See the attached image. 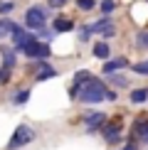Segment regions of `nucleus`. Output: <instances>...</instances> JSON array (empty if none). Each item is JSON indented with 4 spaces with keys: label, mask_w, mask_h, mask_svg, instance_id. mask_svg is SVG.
<instances>
[{
    "label": "nucleus",
    "mask_w": 148,
    "mask_h": 150,
    "mask_svg": "<svg viewBox=\"0 0 148 150\" xmlns=\"http://www.w3.org/2000/svg\"><path fill=\"white\" fill-rule=\"evenodd\" d=\"M72 98H77V101H82V103H99V101H106V84H104L101 79H96V76H91L89 81H86L84 86H72Z\"/></svg>",
    "instance_id": "nucleus-1"
},
{
    "label": "nucleus",
    "mask_w": 148,
    "mask_h": 150,
    "mask_svg": "<svg viewBox=\"0 0 148 150\" xmlns=\"http://www.w3.org/2000/svg\"><path fill=\"white\" fill-rule=\"evenodd\" d=\"M17 52L25 54V57H32V59H37V62H45L47 57H52L49 45H47V42H40V40H37V35H35V40H30L27 45H22Z\"/></svg>",
    "instance_id": "nucleus-2"
},
{
    "label": "nucleus",
    "mask_w": 148,
    "mask_h": 150,
    "mask_svg": "<svg viewBox=\"0 0 148 150\" xmlns=\"http://www.w3.org/2000/svg\"><path fill=\"white\" fill-rule=\"evenodd\" d=\"M45 22H47V10L42 8V5L27 8V12H25V25H27L30 30L40 32V30H45Z\"/></svg>",
    "instance_id": "nucleus-3"
},
{
    "label": "nucleus",
    "mask_w": 148,
    "mask_h": 150,
    "mask_svg": "<svg viewBox=\"0 0 148 150\" xmlns=\"http://www.w3.org/2000/svg\"><path fill=\"white\" fill-rule=\"evenodd\" d=\"M32 140H35V130L32 128L30 126H17L15 133H12V138L8 140V150H17L22 145H27V143H32Z\"/></svg>",
    "instance_id": "nucleus-4"
},
{
    "label": "nucleus",
    "mask_w": 148,
    "mask_h": 150,
    "mask_svg": "<svg viewBox=\"0 0 148 150\" xmlns=\"http://www.w3.org/2000/svg\"><path fill=\"white\" fill-rule=\"evenodd\" d=\"M121 126H123L121 116L111 118V121H106V123L101 126V135L106 138L109 145H114V143H119V140H121Z\"/></svg>",
    "instance_id": "nucleus-5"
},
{
    "label": "nucleus",
    "mask_w": 148,
    "mask_h": 150,
    "mask_svg": "<svg viewBox=\"0 0 148 150\" xmlns=\"http://www.w3.org/2000/svg\"><path fill=\"white\" fill-rule=\"evenodd\" d=\"M104 123H106V113H101V111H89V113H84L86 133H96Z\"/></svg>",
    "instance_id": "nucleus-6"
},
{
    "label": "nucleus",
    "mask_w": 148,
    "mask_h": 150,
    "mask_svg": "<svg viewBox=\"0 0 148 150\" xmlns=\"http://www.w3.org/2000/svg\"><path fill=\"white\" fill-rule=\"evenodd\" d=\"M131 133H133L136 140H146V135H148V116H146V113H141L138 118H136Z\"/></svg>",
    "instance_id": "nucleus-7"
},
{
    "label": "nucleus",
    "mask_w": 148,
    "mask_h": 150,
    "mask_svg": "<svg viewBox=\"0 0 148 150\" xmlns=\"http://www.w3.org/2000/svg\"><path fill=\"white\" fill-rule=\"evenodd\" d=\"M30 40H35V35L25 32L20 25H12V42H15V52H17V49H20L22 45H27Z\"/></svg>",
    "instance_id": "nucleus-8"
},
{
    "label": "nucleus",
    "mask_w": 148,
    "mask_h": 150,
    "mask_svg": "<svg viewBox=\"0 0 148 150\" xmlns=\"http://www.w3.org/2000/svg\"><path fill=\"white\" fill-rule=\"evenodd\" d=\"M57 76V69H52V67L47 64V62H37V81H47V79H54Z\"/></svg>",
    "instance_id": "nucleus-9"
},
{
    "label": "nucleus",
    "mask_w": 148,
    "mask_h": 150,
    "mask_svg": "<svg viewBox=\"0 0 148 150\" xmlns=\"http://www.w3.org/2000/svg\"><path fill=\"white\" fill-rule=\"evenodd\" d=\"M52 30H54V32H72L74 22L67 15H57V17H54V22H52Z\"/></svg>",
    "instance_id": "nucleus-10"
},
{
    "label": "nucleus",
    "mask_w": 148,
    "mask_h": 150,
    "mask_svg": "<svg viewBox=\"0 0 148 150\" xmlns=\"http://www.w3.org/2000/svg\"><path fill=\"white\" fill-rule=\"evenodd\" d=\"M128 67V59L126 57H119V59H111V62H104V74H116L121 69Z\"/></svg>",
    "instance_id": "nucleus-11"
},
{
    "label": "nucleus",
    "mask_w": 148,
    "mask_h": 150,
    "mask_svg": "<svg viewBox=\"0 0 148 150\" xmlns=\"http://www.w3.org/2000/svg\"><path fill=\"white\" fill-rule=\"evenodd\" d=\"M15 57H17L15 47H12V49H8V47H3V69H8V71H12V67H15Z\"/></svg>",
    "instance_id": "nucleus-12"
},
{
    "label": "nucleus",
    "mask_w": 148,
    "mask_h": 150,
    "mask_svg": "<svg viewBox=\"0 0 148 150\" xmlns=\"http://www.w3.org/2000/svg\"><path fill=\"white\" fill-rule=\"evenodd\" d=\"M91 52H94V57H96V59H104V62H106V59H109V54H111V49H109L106 42H96V45L91 47Z\"/></svg>",
    "instance_id": "nucleus-13"
},
{
    "label": "nucleus",
    "mask_w": 148,
    "mask_h": 150,
    "mask_svg": "<svg viewBox=\"0 0 148 150\" xmlns=\"http://www.w3.org/2000/svg\"><path fill=\"white\" fill-rule=\"evenodd\" d=\"M131 101H133V103H143V101H148V89H146V86L133 89V91H131Z\"/></svg>",
    "instance_id": "nucleus-14"
},
{
    "label": "nucleus",
    "mask_w": 148,
    "mask_h": 150,
    "mask_svg": "<svg viewBox=\"0 0 148 150\" xmlns=\"http://www.w3.org/2000/svg\"><path fill=\"white\" fill-rule=\"evenodd\" d=\"M12 25H15V22H10L8 17H0V40L8 37V35H12Z\"/></svg>",
    "instance_id": "nucleus-15"
},
{
    "label": "nucleus",
    "mask_w": 148,
    "mask_h": 150,
    "mask_svg": "<svg viewBox=\"0 0 148 150\" xmlns=\"http://www.w3.org/2000/svg\"><path fill=\"white\" fill-rule=\"evenodd\" d=\"M89 79H91V71H86V69L77 71V74H74V86H84Z\"/></svg>",
    "instance_id": "nucleus-16"
},
{
    "label": "nucleus",
    "mask_w": 148,
    "mask_h": 150,
    "mask_svg": "<svg viewBox=\"0 0 148 150\" xmlns=\"http://www.w3.org/2000/svg\"><path fill=\"white\" fill-rule=\"evenodd\" d=\"M27 98H30V91L22 89V91H17L15 96H12V103H15V106H22V103H27Z\"/></svg>",
    "instance_id": "nucleus-17"
},
{
    "label": "nucleus",
    "mask_w": 148,
    "mask_h": 150,
    "mask_svg": "<svg viewBox=\"0 0 148 150\" xmlns=\"http://www.w3.org/2000/svg\"><path fill=\"white\" fill-rule=\"evenodd\" d=\"M99 8H101L104 15H111V12L116 10V0H101V3H99Z\"/></svg>",
    "instance_id": "nucleus-18"
},
{
    "label": "nucleus",
    "mask_w": 148,
    "mask_h": 150,
    "mask_svg": "<svg viewBox=\"0 0 148 150\" xmlns=\"http://www.w3.org/2000/svg\"><path fill=\"white\" fill-rule=\"evenodd\" d=\"M131 69H133L136 74H143V76H148V59H146V62H136Z\"/></svg>",
    "instance_id": "nucleus-19"
},
{
    "label": "nucleus",
    "mask_w": 148,
    "mask_h": 150,
    "mask_svg": "<svg viewBox=\"0 0 148 150\" xmlns=\"http://www.w3.org/2000/svg\"><path fill=\"white\" fill-rule=\"evenodd\" d=\"M77 8L79 10H94L96 8V0H77Z\"/></svg>",
    "instance_id": "nucleus-20"
},
{
    "label": "nucleus",
    "mask_w": 148,
    "mask_h": 150,
    "mask_svg": "<svg viewBox=\"0 0 148 150\" xmlns=\"http://www.w3.org/2000/svg\"><path fill=\"white\" fill-rule=\"evenodd\" d=\"M136 45H138V47H148V32H138V35H136Z\"/></svg>",
    "instance_id": "nucleus-21"
},
{
    "label": "nucleus",
    "mask_w": 148,
    "mask_h": 150,
    "mask_svg": "<svg viewBox=\"0 0 148 150\" xmlns=\"http://www.w3.org/2000/svg\"><path fill=\"white\" fill-rule=\"evenodd\" d=\"M91 35H94L91 25H89V27H82V32H79V40H82V42H89V37H91Z\"/></svg>",
    "instance_id": "nucleus-22"
},
{
    "label": "nucleus",
    "mask_w": 148,
    "mask_h": 150,
    "mask_svg": "<svg viewBox=\"0 0 148 150\" xmlns=\"http://www.w3.org/2000/svg\"><path fill=\"white\" fill-rule=\"evenodd\" d=\"M111 81H114V86H128V79L121 76V74L119 76H111Z\"/></svg>",
    "instance_id": "nucleus-23"
},
{
    "label": "nucleus",
    "mask_w": 148,
    "mask_h": 150,
    "mask_svg": "<svg viewBox=\"0 0 148 150\" xmlns=\"http://www.w3.org/2000/svg\"><path fill=\"white\" fill-rule=\"evenodd\" d=\"M114 35H116V27H114V25H109V27L101 32V37H104V40H109V37H114Z\"/></svg>",
    "instance_id": "nucleus-24"
},
{
    "label": "nucleus",
    "mask_w": 148,
    "mask_h": 150,
    "mask_svg": "<svg viewBox=\"0 0 148 150\" xmlns=\"http://www.w3.org/2000/svg\"><path fill=\"white\" fill-rule=\"evenodd\" d=\"M12 8H15V3H0V12H3V15H8Z\"/></svg>",
    "instance_id": "nucleus-25"
},
{
    "label": "nucleus",
    "mask_w": 148,
    "mask_h": 150,
    "mask_svg": "<svg viewBox=\"0 0 148 150\" xmlns=\"http://www.w3.org/2000/svg\"><path fill=\"white\" fill-rule=\"evenodd\" d=\"M69 0H49V8H62V5H67Z\"/></svg>",
    "instance_id": "nucleus-26"
},
{
    "label": "nucleus",
    "mask_w": 148,
    "mask_h": 150,
    "mask_svg": "<svg viewBox=\"0 0 148 150\" xmlns=\"http://www.w3.org/2000/svg\"><path fill=\"white\" fill-rule=\"evenodd\" d=\"M121 150H136V143H128V145H123Z\"/></svg>",
    "instance_id": "nucleus-27"
},
{
    "label": "nucleus",
    "mask_w": 148,
    "mask_h": 150,
    "mask_svg": "<svg viewBox=\"0 0 148 150\" xmlns=\"http://www.w3.org/2000/svg\"><path fill=\"white\" fill-rule=\"evenodd\" d=\"M146 143H148V135H146Z\"/></svg>",
    "instance_id": "nucleus-28"
}]
</instances>
